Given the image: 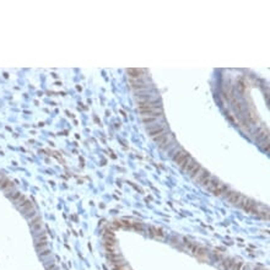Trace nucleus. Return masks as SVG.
<instances>
[{"label": "nucleus", "instance_id": "nucleus-26", "mask_svg": "<svg viewBox=\"0 0 270 270\" xmlns=\"http://www.w3.org/2000/svg\"><path fill=\"white\" fill-rule=\"evenodd\" d=\"M27 200H28V199H27L26 196H24V195H21V196H20V198H18V199L16 200V204H17L18 206H22V205H24V204H25V202H26Z\"/></svg>", "mask_w": 270, "mask_h": 270}, {"label": "nucleus", "instance_id": "nucleus-22", "mask_svg": "<svg viewBox=\"0 0 270 270\" xmlns=\"http://www.w3.org/2000/svg\"><path fill=\"white\" fill-rule=\"evenodd\" d=\"M167 135H168L167 133H166V134H161V135H159V137H155V138H152V140H153L155 143H157V144L160 145V144H161V143H162V141H163V140L167 138Z\"/></svg>", "mask_w": 270, "mask_h": 270}, {"label": "nucleus", "instance_id": "nucleus-13", "mask_svg": "<svg viewBox=\"0 0 270 270\" xmlns=\"http://www.w3.org/2000/svg\"><path fill=\"white\" fill-rule=\"evenodd\" d=\"M150 235L153 236V237H157V238H165V232L161 230V229H157V227H150Z\"/></svg>", "mask_w": 270, "mask_h": 270}, {"label": "nucleus", "instance_id": "nucleus-3", "mask_svg": "<svg viewBox=\"0 0 270 270\" xmlns=\"http://www.w3.org/2000/svg\"><path fill=\"white\" fill-rule=\"evenodd\" d=\"M127 74L129 75L130 79L133 80H138V79H143L146 74V71L144 69H137V68H129L127 69Z\"/></svg>", "mask_w": 270, "mask_h": 270}, {"label": "nucleus", "instance_id": "nucleus-25", "mask_svg": "<svg viewBox=\"0 0 270 270\" xmlns=\"http://www.w3.org/2000/svg\"><path fill=\"white\" fill-rule=\"evenodd\" d=\"M242 263L238 260H232V265H231V270H241L242 268Z\"/></svg>", "mask_w": 270, "mask_h": 270}, {"label": "nucleus", "instance_id": "nucleus-5", "mask_svg": "<svg viewBox=\"0 0 270 270\" xmlns=\"http://www.w3.org/2000/svg\"><path fill=\"white\" fill-rule=\"evenodd\" d=\"M161 106V102L160 101H140L138 102V108L139 109H150V108H157Z\"/></svg>", "mask_w": 270, "mask_h": 270}, {"label": "nucleus", "instance_id": "nucleus-11", "mask_svg": "<svg viewBox=\"0 0 270 270\" xmlns=\"http://www.w3.org/2000/svg\"><path fill=\"white\" fill-rule=\"evenodd\" d=\"M247 120H248L249 123H252V124H254V125H259V123H260L258 116L254 113L253 110H251V109L247 112Z\"/></svg>", "mask_w": 270, "mask_h": 270}, {"label": "nucleus", "instance_id": "nucleus-7", "mask_svg": "<svg viewBox=\"0 0 270 270\" xmlns=\"http://www.w3.org/2000/svg\"><path fill=\"white\" fill-rule=\"evenodd\" d=\"M188 156H189V155H188V153H187L184 150H182V149H181V150L176 151V153L173 155V161H174V162H176V163H177L179 167H181V166H182V163L186 161V159H187Z\"/></svg>", "mask_w": 270, "mask_h": 270}, {"label": "nucleus", "instance_id": "nucleus-29", "mask_svg": "<svg viewBox=\"0 0 270 270\" xmlns=\"http://www.w3.org/2000/svg\"><path fill=\"white\" fill-rule=\"evenodd\" d=\"M254 270H265V269H262V268H257V269H254Z\"/></svg>", "mask_w": 270, "mask_h": 270}, {"label": "nucleus", "instance_id": "nucleus-10", "mask_svg": "<svg viewBox=\"0 0 270 270\" xmlns=\"http://www.w3.org/2000/svg\"><path fill=\"white\" fill-rule=\"evenodd\" d=\"M195 165H196V162H195V161L192 159L190 156H188L187 159H186V161L182 163L181 168H182V171H184V172H187V173H188V172H189V171H190V170H192V168H193Z\"/></svg>", "mask_w": 270, "mask_h": 270}, {"label": "nucleus", "instance_id": "nucleus-6", "mask_svg": "<svg viewBox=\"0 0 270 270\" xmlns=\"http://www.w3.org/2000/svg\"><path fill=\"white\" fill-rule=\"evenodd\" d=\"M254 138H255V140H258V141H263V140H265V139H268L269 138V130H268V128H265V127H259L255 131H254Z\"/></svg>", "mask_w": 270, "mask_h": 270}, {"label": "nucleus", "instance_id": "nucleus-17", "mask_svg": "<svg viewBox=\"0 0 270 270\" xmlns=\"http://www.w3.org/2000/svg\"><path fill=\"white\" fill-rule=\"evenodd\" d=\"M220 183H221V182L219 181V179L211 177V178H210V181H209V183H208V186H206V188H208L209 190H212V189H215Z\"/></svg>", "mask_w": 270, "mask_h": 270}, {"label": "nucleus", "instance_id": "nucleus-19", "mask_svg": "<svg viewBox=\"0 0 270 270\" xmlns=\"http://www.w3.org/2000/svg\"><path fill=\"white\" fill-rule=\"evenodd\" d=\"M237 90L241 92V94H244L245 92V82L242 80V79H239L238 81H237Z\"/></svg>", "mask_w": 270, "mask_h": 270}, {"label": "nucleus", "instance_id": "nucleus-16", "mask_svg": "<svg viewBox=\"0 0 270 270\" xmlns=\"http://www.w3.org/2000/svg\"><path fill=\"white\" fill-rule=\"evenodd\" d=\"M232 107H233V109L237 112V113H243V110H244V106L238 101V100H236V98H232Z\"/></svg>", "mask_w": 270, "mask_h": 270}, {"label": "nucleus", "instance_id": "nucleus-1", "mask_svg": "<svg viewBox=\"0 0 270 270\" xmlns=\"http://www.w3.org/2000/svg\"><path fill=\"white\" fill-rule=\"evenodd\" d=\"M239 206H241L243 210H245L247 212L259 214L258 210H257V204H255V201H253V200L249 199V198H244V196H243V199H242V201H241Z\"/></svg>", "mask_w": 270, "mask_h": 270}, {"label": "nucleus", "instance_id": "nucleus-18", "mask_svg": "<svg viewBox=\"0 0 270 270\" xmlns=\"http://www.w3.org/2000/svg\"><path fill=\"white\" fill-rule=\"evenodd\" d=\"M206 248H204V247H198V251H196V257L201 258V259H206L208 258V254H206Z\"/></svg>", "mask_w": 270, "mask_h": 270}, {"label": "nucleus", "instance_id": "nucleus-24", "mask_svg": "<svg viewBox=\"0 0 270 270\" xmlns=\"http://www.w3.org/2000/svg\"><path fill=\"white\" fill-rule=\"evenodd\" d=\"M198 247H199V245H196V244H194V243H187V248H188V251L192 252L193 254H196Z\"/></svg>", "mask_w": 270, "mask_h": 270}, {"label": "nucleus", "instance_id": "nucleus-23", "mask_svg": "<svg viewBox=\"0 0 270 270\" xmlns=\"http://www.w3.org/2000/svg\"><path fill=\"white\" fill-rule=\"evenodd\" d=\"M200 170H201V167H200V166L196 163V165H195V166H194V167H193V168H192V170L188 172V174H189L192 178H194V177H195V174H196V173H198Z\"/></svg>", "mask_w": 270, "mask_h": 270}, {"label": "nucleus", "instance_id": "nucleus-2", "mask_svg": "<svg viewBox=\"0 0 270 270\" xmlns=\"http://www.w3.org/2000/svg\"><path fill=\"white\" fill-rule=\"evenodd\" d=\"M223 195L226 196V199L231 202V204H233V205H238V206H239L241 201H242V199H243V195H242V194L236 193V192H231V190H227Z\"/></svg>", "mask_w": 270, "mask_h": 270}, {"label": "nucleus", "instance_id": "nucleus-15", "mask_svg": "<svg viewBox=\"0 0 270 270\" xmlns=\"http://www.w3.org/2000/svg\"><path fill=\"white\" fill-rule=\"evenodd\" d=\"M12 186H14V184L9 181V179H8L6 177L3 176L2 178H0V188H2V189H5V190H6V189L12 188Z\"/></svg>", "mask_w": 270, "mask_h": 270}, {"label": "nucleus", "instance_id": "nucleus-20", "mask_svg": "<svg viewBox=\"0 0 270 270\" xmlns=\"http://www.w3.org/2000/svg\"><path fill=\"white\" fill-rule=\"evenodd\" d=\"M231 265H232V260L230 259H225L221 264V269L222 270H231Z\"/></svg>", "mask_w": 270, "mask_h": 270}, {"label": "nucleus", "instance_id": "nucleus-4", "mask_svg": "<svg viewBox=\"0 0 270 270\" xmlns=\"http://www.w3.org/2000/svg\"><path fill=\"white\" fill-rule=\"evenodd\" d=\"M139 112L143 114V117H161L162 116V109L160 108H150V109H139Z\"/></svg>", "mask_w": 270, "mask_h": 270}, {"label": "nucleus", "instance_id": "nucleus-12", "mask_svg": "<svg viewBox=\"0 0 270 270\" xmlns=\"http://www.w3.org/2000/svg\"><path fill=\"white\" fill-rule=\"evenodd\" d=\"M209 176H210V173H209V172H206V171H204V170H202V168H201V170H200V171H199V172H198V173L195 174L194 179H195V181H196V182L201 183V182H202V181H204V179H205L206 177H209Z\"/></svg>", "mask_w": 270, "mask_h": 270}, {"label": "nucleus", "instance_id": "nucleus-14", "mask_svg": "<svg viewBox=\"0 0 270 270\" xmlns=\"http://www.w3.org/2000/svg\"><path fill=\"white\" fill-rule=\"evenodd\" d=\"M227 190H229V188H227L226 186L222 184V183H220V184H219V186H217L215 189H212L211 192H212L215 195H223V194L226 193Z\"/></svg>", "mask_w": 270, "mask_h": 270}, {"label": "nucleus", "instance_id": "nucleus-9", "mask_svg": "<svg viewBox=\"0 0 270 270\" xmlns=\"http://www.w3.org/2000/svg\"><path fill=\"white\" fill-rule=\"evenodd\" d=\"M129 84H130V86L134 90H137V91H140V90H147L149 88V85H146V82L143 79H138V80L129 79Z\"/></svg>", "mask_w": 270, "mask_h": 270}, {"label": "nucleus", "instance_id": "nucleus-21", "mask_svg": "<svg viewBox=\"0 0 270 270\" xmlns=\"http://www.w3.org/2000/svg\"><path fill=\"white\" fill-rule=\"evenodd\" d=\"M156 122H157V118H153V117H143V123L146 124V125L153 124Z\"/></svg>", "mask_w": 270, "mask_h": 270}, {"label": "nucleus", "instance_id": "nucleus-8", "mask_svg": "<svg viewBox=\"0 0 270 270\" xmlns=\"http://www.w3.org/2000/svg\"><path fill=\"white\" fill-rule=\"evenodd\" d=\"M147 131H149V135L151 138H155V137H159L161 134H166V128L162 127V125H159V124H155L152 128H147Z\"/></svg>", "mask_w": 270, "mask_h": 270}, {"label": "nucleus", "instance_id": "nucleus-27", "mask_svg": "<svg viewBox=\"0 0 270 270\" xmlns=\"http://www.w3.org/2000/svg\"><path fill=\"white\" fill-rule=\"evenodd\" d=\"M21 195H22V194H21L20 192H15V193H14V194L11 195V199H14V200L16 201V200H17V199H18V198H20Z\"/></svg>", "mask_w": 270, "mask_h": 270}, {"label": "nucleus", "instance_id": "nucleus-30", "mask_svg": "<svg viewBox=\"0 0 270 270\" xmlns=\"http://www.w3.org/2000/svg\"><path fill=\"white\" fill-rule=\"evenodd\" d=\"M125 270H129V269H125Z\"/></svg>", "mask_w": 270, "mask_h": 270}, {"label": "nucleus", "instance_id": "nucleus-28", "mask_svg": "<svg viewBox=\"0 0 270 270\" xmlns=\"http://www.w3.org/2000/svg\"><path fill=\"white\" fill-rule=\"evenodd\" d=\"M241 270H251V268H249V265H242Z\"/></svg>", "mask_w": 270, "mask_h": 270}]
</instances>
